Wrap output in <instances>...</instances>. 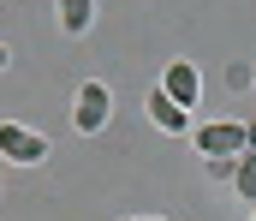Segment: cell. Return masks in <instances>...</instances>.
Listing matches in <instances>:
<instances>
[{"instance_id": "6da1fadb", "label": "cell", "mask_w": 256, "mask_h": 221, "mask_svg": "<svg viewBox=\"0 0 256 221\" xmlns=\"http://www.w3.org/2000/svg\"><path fill=\"white\" fill-rule=\"evenodd\" d=\"M196 149L214 155V161H226V155H238V149H250V144H244V126L238 120H214V126H196Z\"/></svg>"}, {"instance_id": "7a4b0ae2", "label": "cell", "mask_w": 256, "mask_h": 221, "mask_svg": "<svg viewBox=\"0 0 256 221\" xmlns=\"http://www.w3.org/2000/svg\"><path fill=\"white\" fill-rule=\"evenodd\" d=\"M0 155H6V161H24V167H30V161H48V138H36V132H24V126L6 120V126H0Z\"/></svg>"}, {"instance_id": "3957f363", "label": "cell", "mask_w": 256, "mask_h": 221, "mask_svg": "<svg viewBox=\"0 0 256 221\" xmlns=\"http://www.w3.org/2000/svg\"><path fill=\"white\" fill-rule=\"evenodd\" d=\"M108 108H114V102H108V84L90 78V84L78 90V114H72V126H78V132H102V126H108Z\"/></svg>"}, {"instance_id": "277c9868", "label": "cell", "mask_w": 256, "mask_h": 221, "mask_svg": "<svg viewBox=\"0 0 256 221\" xmlns=\"http://www.w3.org/2000/svg\"><path fill=\"white\" fill-rule=\"evenodd\" d=\"M161 90H167V96H173V102L191 114L196 96H202V78H196V66H185V60H179V66H167V84H161Z\"/></svg>"}, {"instance_id": "5b68a950", "label": "cell", "mask_w": 256, "mask_h": 221, "mask_svg": "<svg viewBox=\"0 0 256 221\" xmlns=\"http://www.w3.org/2000/svg\"><path fill=\"white\" fill-rule=\"evenodd\" d=\"M149 114H155V126H161V132H191V114H185L167 90H155V96H149Z\"/></svg>"}, {"instance_id": "8992f818", "label": "cell", "mask_w": 256, "mask_h": 221, "mask_svg": "<svg viewBox=\"0 0 256 221\" xmlns=\"http://www.w3.org/2000/svg\"><path fill=\"white\" fill-rule=\"evenodd\" d=\"M60 24L72 36H84V30L96 24V0H60Z\"/></svg>"}, {"instance_id": "52a82bcc", "label": "cell", "mask_w": 256, "mask_h": 221, "mask_svg": "<svg viewBox=\"0 0 256 221\" xmlns=\"http://www.w3.org/2000/svg\"><path fill=\"white\" fill-rule=\"evenodd\" d=\"M238 197H244V203H256V149L238 161Z\"/></svg>"}, {"instance_id": "ba28073f", "label": "cell", "mask_w": 256, "mask_h": 221, "mask_svg": "<svg viewBox=\"0 0 256 221\" xmlns=\"http://www.w3.org/2000/svg\"><path fill=\"white\" fill-rule=\"evenodd\" d=\"M226 84H232V90H250V84H256V66H226Z\"/></svg>"}, {"instance_id": "9c48e42d", "label": "cell", "mask_w": 256, "mask_h": 221, "mask_svg": "<svg viewBox=\"0 0 256 221\" xmlns=\"http://www.w3.org/2000/svg\"><path fill=\"white\" fill-rule=\"evenodd\" d=\"M244 144H250V149H256V120H250V126H244Z\"/></svg>"}, {"instance_id": "30bf717a", "label": "cell", "mask_w": 256, "mask_h": 221, "mask_svg": "<svg viewBox=\"0 0 256 221\" xmlns=\"http://www.w3.org/2000/svg\"><path fill=\"white\" fill-rule=\"evenodd\" d=\"M0 66H6V48H0Z\"/></svg>"}, {"instance_id": "8fae6325", "label": "cell", "mask_w": 256, "mask_h": 221, "mask_svg": "<svg viewBox=\"0 0 256 221\" xmlns=\"http://www.w3.org/2000/svg\"><path fill=\"white\" fill-rule=\"evenodd\" d=\"M250 221H256V215H250Z\"/></svg>"}]
</instances>
